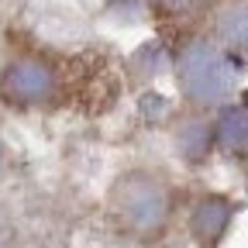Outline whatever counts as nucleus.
Wrapping results in <instances>:
<instances>
[{"instance_id": "nucleus-7", "label": "nucleus", "mask_w": 248, "mask_h": 248, "mask_svg": "<svg viewBox=\"0 0 248 248\" xmlns=\"http://www.w3.org/2000/svg\"><path fill=\"white\" fill-rule=\"evenodd\" d=\"M221 4L224 0H148L152 14L172 28H193V24L214 17Z\"/></svg>"}, {"instance_id": "nucleus-8", "label": "nucleus", "mask_w": 248, "mask_h": 248, "mask_svg": "<svg viewBox=\"0 0 248 248\" xmlns=\"http://www.w3.org/2000/svg\"><path fill=\"white\" fill-rule=\"evenodd\" d=\"M0 169H4V135H0Z\"/></svg>"}, {"instance_id": "nucleus-9", "label": "nucleus", "mask_w": 248, "mask_h": 248, "mask_svg": "<svg viewBox=\"0 0 248 248\" xmlns=\"http://www.w3.org/2000/svg\"><path fill=\"white\" fill-rule=\"evenodd\" d=\"M0 248H7V234H4V228H0Z\"/></svg>"}, {"instance_id": "nucleus-4", "label": "nucleus", "mask_w": 248, "mask_h": 248, "mask_svg": "<svg viewBox=\"0 0 248 248\" xmlns=\"http://www.w3.org/2000/svg\"><path fill=\"white\" fill-rule=\"evenodd\" d=\"M238 214V203L224 193H197L193 200H186L183 207V221L190 238L200 248H217L231 231V221Z\"/></svg>"}, {"instance_id": "nucleus-1", "label": "nucleus", "mask_w": 248, "mask_h": 248, "mask_svg": "<svg viewBox=\"0 0 248 248\" xmlns=\"http://www.w3.org/2000/svg\"><path fill=\"white\" fill-rule=\"evenodd\" d=\"M104 214L121 238L135 245H159L183 214V197L166 169L128 166L107 186Z\"/></svg>"}, {"instance_id": "nucleus-3", "label": "nucleus", "mask_w": 248, "mask_h": 248, "mask_svg": "<svg viewBox=\"0 0 248 248\" xmlns=\"http://www.w3.org/2000/svg\"><path fill=\"white\" fill-rule=\"evenodd\" d=\"M73 97V79L45 52H14L0 66V104L17 114H52Z\"/></svg>"}, {"instance_id": "nucleus-6", "label": "nucleus", "mask_w": 248, "mask_h": 248, "mask_svg": "<svg viewBox=\"0 0 248 248\" xmlns=\"http://www.w3.org/2000/svg\"><path fill=\"white\" fill-rule=\"evenodd\" d=\"M210 35L238 59H248V0H224L210 17Z\"/></svg>"}, {"instance_id": "nucleus-2", "label": "nucleus", "mask_w": 248, "mask_h": 248, "mask_svg": "<svg viewBox=\"0 0 248 248\" xmlns=\"http://www.w3.org/2000/svg\"><path fill=\"white\" fill-rule=\"evenodd\" d=\"M172 73L186 107L214 114L234 100L241 83V59L228 52L210 31H186L172 59Z\"/></svg>"}, {"instance_id": "nucleus-5", "label": "nucleus", "mask_w": 248, "mask_h": 248, "mask_svg": "<svg viewBox=\"0 0 248 248\" xmlns=\"http://www.w3.org/2000/svg\"><path fill=\"white\" fill-rule=\"evenodd\" d=\"M214 148L248 166V104H224L214 110Z\"/></svg>"}, {"instance_id": "nucleus-10", "label": "nucleus", "mask_w": 248, "mask_h": 248, "mask_svg": "<svg viewBox=\"0 0 248 248\" xmlns=\"http://www.w3.org/2000/svg\"><path fill=\"white\" fill-rule=\"evenodd\" d=\"M245 104H248V100H245Z\"/></svg>"}]
</instances>
